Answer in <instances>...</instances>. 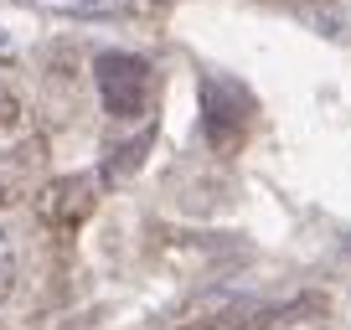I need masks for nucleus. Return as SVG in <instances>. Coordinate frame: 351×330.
<instances>
[{"instance_id": "obj_1", "label": "nucleus", "mask_w": 351, "mask_h": 330, "mask_svg": "<svg viewBox=\"0 0 351 330\" xmlns=\"http://www.w3.org/2000/svg\"><path fill=\"white\" fill-rule=\"evenodd\" d=\"M93 83L114 119H140L150 103V62L134 52H104L93 62Z\"/></svg>"}, {"instance_id": "obj_2", "label": "nucleus", "mask_w": 351, "mask_h": 330, "mask_svg": "<svg viewBox=\"0 0 351 330\" xmlns=\"http://www.w3.org/2000/svg\"><path fill=\"white\" fill-rule=\"evenodd\" d=\"M248 93L232 83V77H202V129H207V140L217 144H232L243 140V124H248Z\"/></svg>"}, {"instance_id": "obj_3", "label": "nucleus", "mask_w": 351, "mask_h": 330, "mask_svg": "<svg viewBox=\"0 0 351 330\" xmlns=\"http://www.w3.org/2000/svg\"><path fill=\"white\" fill-rule=\"evenodd\" d=\"M42 11H57V16H109L119 11V0H32Z\"/></svg>"}, {"instance_id": "obj_4", "label": "nucleus", "mask_w": 351, "mask_h": 330, "mask_svg": "<svg viewBox=\"0 0 351 330\" xmlns=\"http://www.w3.org/2000/svg\"><path fill=\"white\" fill-rule=\"evenodd\" d=\"M11 284H16V248H11V238L0 232V299L11 294Z\"/></svg>"}]
</instances>
